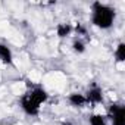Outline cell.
Instances as JSON below:
<instances>
[{
    "label": "cell",
    "instance_id": "obj_1",
    "mask_svg": "<svg viewBox=\"0 0 125 125\" xmlns=\"http://www.w3.org/2000/svg\"><path fill=\"white\" fill-rule=\"evenodd\" d=\"M93 24L97 28L102 30H109L113 25L115 21V10L106 5H102L99 2H96L93 5V16H91Z\"/></svg>",
    "mask_w": 125,
    "mask_h": 125
},
{
    "label": "cell",
    "instance_id": "obj_2",
    "mask_svg": "<svg viewBox=\"0 0 125 125\" xmlns=\"http://www.w3.org/2000/svg\"><path fill=\"white\" fill-rule=\"evenodd\" d=\"M40 106H41V104H38L28 93H25V94L21 97V107H22V110H24L27 115H30V116L38 115V113H40Z\"/></svg>",
    "mask_w": 125,
    "mask_h": 125
},
{
    "label": "cell",
    "instance_id": "obj_3",
    "mask_svg": "<svg viewBox=\"0 0 125 125\" xmlns=\"http://www.w3.org/2000/svg\"><path fill=\"white\" fill-rule=\"evenodd\" d=\"M109 112L112 118V125H125V107L124 106L112 104Z\"/></svg>",
    "mask_w": 125,
    "mask_h": 125
},
{
    "label": "cell",
    "instance_id": "obj_4",
    "mask_svg": "<svg viewBox=\"0 0 125 125\" xmlns=\"http://www.w3.org/2000/svg\"><path fill=\"white\" fill-rule=\"evenodd\" d=\"M84 96H85L87 103H91V104H97V103H102V102H103L102 88L97 87V85H93L91 88H88L87 94H84Z\"/></svg>",
    "mask_w": 125,
    "mask_h": 125
},
{
    "label": "cell",
    "instance_id": "obj_5",
    "mask_svg": "<svg viewBox=\"0 0 125 125\" xmlns=\"http://www.w3.org/2000/svg\"><path fill=\"white\" fill-rule=\"evenodd\" d=\"M0 60H2L3 63H6V65H10L13 62L12 52L6 44H0Z\"/></svg>",
    "mask_w": 125,
    "mask_h": 125
},
{
    "label": "cell",
    "instance_id": "obj_6",
    "mask_svg": "<svg viewBox=\"0 0 125 125\" xmlns=\"http://www.w3.org/2000/svg\"><path fill=\"white\" fill-rule=\"evenodd\" d=\"M69 103L72 106H77V107H83L84 104H87V100H85V96L81 94V93H72L69 96Z\"/></svg>",
    "mask_w": 125,
    "mask_h": 125
},
{
    "label": "cell",
    "instance_id": "obj_7",
    "mask_svg": "<svg viewBox=\"0 0 125 125\" xmlns=\"http://www.w3.org/2000/svg\"><path fill=\"white\" fill-rule=\"evenodd\" d=\"M72 31V27L69 24H59L57 28H56V32L59 37H68Z\"/></svg>",
    "mask_w": 125,
    "mask_h": 125
},
{
    "label": "cell",
    "instance_id": "obj_8",
    "mask_svg": "<svg viewBox=\"0 0 125 125\" xmlns=\"http://www.w3.org/2000/svg\"><path fill=\"white\" fill-rule=\"evenodd\" d=\"M115 57L118 62H124L125 60V44L124 43H119V46L116 47L115 50Z\"/></svg>",
    "mask_w": 125,
    "mask_h": 125
},
{
    "label": "cell",
    "instance_id": "obj_9",
    "mask_svg": "<svg viewBox=\"0 0 125 125\" xmlns=\"http://www.w3.org/2000/svg\"><path fill=\"white\" fill-rule=\"evenodd\" d=\"M90 125H107L106 118L102 115H91L90 116Z\"/></svg>",
    "mask_w": 125,
    "mask_h": 125
},
{
    "label": "cell",
    "instance_id": "obj_10",
    "mask_svg": "<svg viewBox=\"0 0 125 125\" xmlns=\"http://www.w3.org/2000/svg\"><path fill=\"white\" fill-rule=\"evenodd\" d=\"M72 49H74L75 53H84V50H85V44H84L81 40H75L74 44H72Z\"/></svg>",
    "mask_w": 125,
    "mask_h": 125
},
{
    "label": "cell",
    "instance_id": "obj_11",
    "mask_svg": "<svg viewBox=\"0 0 125 125\" xmlns=\"http://www.w3.org/2000/svg\"><path fill=\"white\" fill-rule=\"evenodd\" d=\"M62 125H72V124H71V122H63Z\"/></svg>",
    "mask_w": 125,
    "mask_h": 125
}]
</instances>
